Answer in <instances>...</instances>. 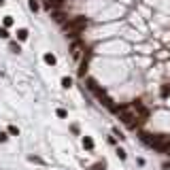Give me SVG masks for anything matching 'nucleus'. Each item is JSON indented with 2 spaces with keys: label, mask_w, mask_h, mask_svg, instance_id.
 <instances>
[{
  "label": "nucleus",
  "mask_w": 170,
  "mask_h": 170,
  "mask_svg": "<svg viewBox=\"0 0 170 170\" xmlns=\"http://www.w3.org/2000/svg\"><path fill=\"white\" fill-rule=\"evenodd\" d=\"M117 113H119V119L124 121V126L130 128V130H136V128L142 124V121L138 119V115H136V111H134L132 104H128V106H117Z\"/></svg>",
  "instance_id": "nucleus-1"
},
{
  "label": "nucleus",
  "mask_w": 170,
  "mask_h": 170,
  "mask_svg": "<svg viewBox=\"0 0 170 170\" xmlns=\"http://www.w3.org/2000/svg\"><path fill=\"white\" fill-rule=\"evenodd\" d=\"M85 26H87V19H85V17H72V19H68V24L64 26L66 36L77 39V36H79V34L85 30Z\"/></svg>",
  "instance_id": "nucleus-2"
},
{
  "label": "nucleus",
  "mask_w": 170,
  "mask_h": 170,
  "mask_svg": "<svg viewBox=\"0 0 170 170\" xmlns=\"http://www.w3.org/2000/svg\"><path fill=\"white\" fill-rule=\"evenodd\" d=\"M42 6H45V9H49V11H57V9H62V6H64V0H45V2H42Z\"/></svg>",
  "instance_id": "nucleus-3"
},
{
  "label": "nucleus",
  "mask_w": 170,
  "mask_h": 170,
  "mask_svg": "<svg viewBox=\"0 0 170 170\" xmlns=\"http://www.w3.org/2000/svg\"><path fill=\"white\" fill-rule=\"evenodd\" d=\"M51 17H53L57 24H64V21H66V13L60 11V9H57V11H51Z\"/></svg>",
  "instance_id": "nucleus-4"
},
{
  "label": "nucleus",
  "mask_w": 170,
  "mask_h": 170,
  "mask_svg": "<svg viewBox=\"0 0 170 170\" xmlns=\"http://www.w3.org/2000/svg\"><path fill=\"white\" fill-rule=\"evenodd\" d=\"M83 147L89 149V151L94 149V138H91V136H83Z\"/></svg>",
  "instance_id": "nucleus-5"
},
{
  "label": "nucleus",
  "mask_w": 170,
  "mask_h": 170,
  "mask_svg": "<svg viewBox=\"0 0 170 170\" xmlns=\"http://www.w3.org/2000/svg\"><path fill=\"white\" fill-rule=\"evenodd\" d=\"M42 60H45V62H47V64H51V66H53V64H55V62H57V57H55V55H53V53H45V57H42Z\"/></svg>",
  "instance_id": "nucleus-6"
},
{
  "label": "nucleus",
  "mask_w": 170,
  "mask_h": 170,
  "mask_svg": "<svg viewBox=\"0 0 170 170\" xmlns=\"http://www.w3.org/2000/svg\"><path fill=\"white\" fill-rule=\"evenodd\" d=\"M17 39H19V41H26V39H28V30H26V28L17 30Z\"/></svg>",
  "instance_id": "nucleus-7"
},
{
  "label": "nucleus",
  "mask_w": 170,
  "mask_h": 170,
  "mask_svg": "<svg viewBox=\"0 0 170 170\" xmlns=\"http://www.w3.org/2000/svg\"><path fill=\"white\" fill-rule=\"evenodd\" d=\"M9 49H11L13 53H19V51H21V47H19L17 42H9Z\"/></svg>",
  "instance_id": "nucleus-8"
},
{
  "label": "nucleus",
  "mask_w": 170,
  "mask_h": 170,
  "mask_svg": "<svg viewBox=\"0 0 170 170\" xmlns=\"http://www.w3.org/2000/svg\"><path fill=\"white\" fill-rule=\"evenodd\" d=\"M70 85H72V79H70V77H64V79H62V87H66V89H68Z\"/></svg>",
  "instance_id": "nucleus-9"
},
{
  "label": "nucleus",
  "mask_w": 170,
  "mask_h": 170,
  "mask_svg": "<svg viewBox=\"0 0 170 170\" xmlns=\"http://www.w3.org/2000/svg\"><path fill=\"white\" fill-rule=\"evenodd\" d=\"M106 168V164H104V162H98V164H94V166H91V170H104Z\"/></svg>",
  "instance_id": "nucleus-10"
},
{
  "label": "nucleus",
  "mask_w": 170,
  "mask_h": 170,
  "mask_svg": "<svg viewBox=\"0 0 170 170\" xmlns=\"http://www.w3.org/2000/svg\"><path fill=\"white\" fill-rule=\"evenodd\" d=\"M30 9H32V11H39V9H41V4H39L36 0H30Z\"/></svg>",
  "instance_id": "nucleus-11"
},
{
  "label": "nucleus",
  "mask_w": 170,
  "mask_h": 170,
  "mask_svg": "<svg viewBox=\"0 0 170 170\" xmlns=\"http://www.w3.org/2000/svg\"><path fill=\"white\" fill-rule=\"evenodd\" d=\"M9 26H13V17H11V15L4 17V28H9Z\"/></svg>",
  "instance_id": "nucleus-12"
},
{
  "label": "nucleus",
  "mask_w": 170,
  "mask_h": 170,
  "mask_svg": "<svg viewBox=\"0 0 170 170\" xmlns=\"http://www.w3.org/2000/svg\"><path fill=\"white\" fill-rule=\"evenodd\" d=\"M9 134H13V136H17V134H19V130H17L15 126H9Z\"/></svg>",
  "instance_id": "nucleus-13"
},
{
  "label": "nucleus",
  "mask_w": 170,
  "mask_h": 170,
  "mask_svg": "<svg viewBox=\"0 0 170 170\" xmlns=\"http://www.w3.org/2000/svg\"><path fill=\"white\" fill-rule=\"evenodd\" d=\"M0 39H9V32H6V28H0Z\"/></svg>",
  "instance_id": "nucleus-14"
},
{
  "label": "nucleus",
  "mask_w": 170,
  "mask_h": 170,
  "mask_svg": "<svg viewBox=\"0 0 170 170\" xmlns=\"http://www.w3.org/2000/svg\"><path fill=\"white\" fill-rule=\"evenodd\" d=\"M28 160H30V162H36V164H45V162H42L41 157H34V155H30V157H28Z\"/></svg>",
  "instance_id": "nucleus-15"
},
{
  "label": "nucleus",
  "mask_w": 170,
  "mask_h": 170,
  "mask_svg": "<svg viewBox=\"0 0 170 170\" xmlns=\"http://www.w3.org/2000/svg\"><path fill=\"white\" fill-rule=\"evenodd\" d=\"M117 155H119V160H126V151L124 149H117Z\"/></svg>",
  "instance_id": "nucleus-16"
},
{
  "label": "nucleus",
  "mask_w": 170,
  "mask_h": 170,
  "mask_svg": "<svg viewBox=\"0 0 170 170\" xmlns=\"http://www.w3.org/2000/svg\"><path fill=\"white\" fill-rule=\"evenodd\" d=\"M6 138H9V134L6 132H0V142H6Z\"/></svg>",
  "instance_id": "nucleus-17"
},
{
  "label": "nucleus",
  "mask_w": 170,
  "mask_h": 170,
  "mask_svg": "<svg viewBox=\"0 0 170 170\" xmlns=\"http://www.w3.org/2000/svg\"><path fill=\"white\" fill-rule=\"evenodd\" d=\"M57 117H66V111L64 109H57Z\"/></svg>",
  "instance_id": "nucleus-18"
},
{
  "label": "nucleus",
  "mask_w": 170,
  "mask_h": 170,
  "mask_svg": "<svg viewBox=\"0 0 170 170\" xmlns=\"http://www.w3.org/2000/svg\"><path fill=\"white\" fill-rule=\"evenodd\" d=\"M2 4H4V0H0V6H2Z\"/></svg>",
  "instance_id": "nucleus-19"
}]
</instances>
